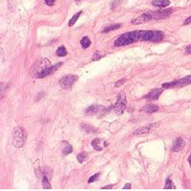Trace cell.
Returning <instances> with one entry per match:
<instances>
[{
  "label": "cell",
  "instance_id": "9a60e30c",
  "mask_svg": "<svg viewBox=\"0 0 191 191\" xmlns=\"http://www.w3.org/2000/svg\"><path fill=\"white\" fill-rule=\"evenodd\" d=\"M152 5L158 8H165L170 5L169 0H153Z\"/></svg>",
  "mask_w": 191,
  "mask_h": 191
},
{
  "label": "cell",
  "instance_id": "484cf974",
  "mask_svg": "<svg viewBox=\"0 0 191 191\" xmlns=\"http://www.w3.org/2000/svg\"><path fill=\"white\" fill-rule=\"evenodd\" d=\"M100 175H101V173H96L95 175L91 176V177L89 178V183H91V182H93L97 181V180H98V178H99V176H100Z\"/></svg>",
  "mask_w": 191,
  "mask_h": 191
},
{
  "label": "cell",
  "instance_id": "9c48e42d",
  "mask_svg": "<svg viewBox=\"0 0 191 191\" xmlns=\"http://www.w3.org/2000/svg\"><path fill=\"white\" fill-rule=\"evenodd\" d=\"M109 109H106L104 107L99 106V105H92L89 108L85 109V113L88 115H95V114H105L108 113Z\"/></svg>",
  "mask_w": 191,
  "mask_h": 191
},
{
  "label": "cell",
  "instance_id": "277c9868",
  "mask_svg": "<svg viewBox=\"0 0 191 191\" xmlns=\"http://www.w3.org/2000/svg\"><path fill=\"white\" fill-rule=\"evenodd\" d=\"M191 84V75L186 76L177 81H173L170 83L162 84V89H171V88H183Z\"/></svg>",
  "mask_w": 191,
  "mask_h": 191
},
{
  "label": "cell",
  "instance_id": "1f68e13d",
  "mask_svg": "<svg viewBox=\"0 0 191 191\" xmlns=\"http://www.w3.org/2000/svg\"><path fill=\"white\" fill-rule=\"evenodd\" d=\"M113 186H112V184H109V186H103L101 189H110V188H113Z\"/></svg>",
  "mask_w": 191,
  "mask_h": 191
},
{
  "label": "cell",
  "instance_id": "4fadbf2b",
  "mask_svg": "<svg viewBox=\"0 0 191 191\" xmlns=\"http://www.w3.org/2000/svg\"><path fill=\"white\" fill-rule=\"evenodd\" d=\"M161 92H162V89H155L151 92H149L147 95H145L144 98H147V99L149 100H157L158 99V97L161 96Z\"/></svg>",
  "mask_w": 191,
  "mask_h": 191
},
{
  "label": "cell",
  "instance_id": "d6986e66",
  "mask_svg": "<svg viewBox=\"0 0 191 191\" xmlns=\"http://www.w3.org/2000/svg\"><path fill=\"white\" fill-rule=\"evenodd\" d=\"M56 54H57V56H59V57H64V56H66L67 55V50H66V48L64 47V46H60L58 49H57V52H56Z\"/></svg>",
  "mask_w": 191,
  "mask_h": 191
},
{
  "label": "cell",
  "instance_id": "4dcf8cb0",
  "mask_svg": "<svg viewBox=\"0 0 191 191\" xmlns=\"http://www.w3.org/2000/svg\"><path fill=\"white\" fill-rule=\"evenodd\" d=\"M131 183H127L126 186H124V187H123V189H131Z\"/></svg>",
  "mask_w": 191,
  "mask_h": 191
},
{
  "label": "cell",
  "instance_id": "52a82bcc",
  "mask_svg": "<svg viewBox=\"0 0 191 191\" xmlns=\"http://www.w3.org/2000/svg\"><path fill=\"white\" fill-rule=\"evenodd\" d=\"M152 19H164V18H167L171 16V14L173 13V10L172 9H165V10H159L156 12H149Z\"/></svg>",
  "mask_w": 191,
  "mask_h": 191
},
{
  "label": "cell",
  "instance_id": "44dd1931",
  "mask_svg": "<svg viewBox=\"0 0 191 191\" xmlns=\"http://www.w3.org/2000/svg\"><path fill=\"white\" fill-rule=\"evenodd\" d=\"M87 158H88V153L85 152H82L77 155V161H79V163H83Z\"/></svg>",
  "mask_w": 191,
  "mask_h": 191
},
{
  "label": "cell",
  "instance_id": "8fae6325",
  "mask_svg": "<svg viewBox=\"0 0 191 191\" xmlns=\"http://www.w3.org/2000/svg\"><path fill=\"white\" fill-rule=\"evenodd\" d=\"M184 146H186V141H184L182 138L178 137L173 143V146H172V152H180L182 151Z\"/></svg>",
  "mask_w": 191,
  "mask_h": 191
},
{
  "label": "cell",
  "instance_id": "603a6c76",
  "mask_svg": "<svg viewBox=\"0 0 191 191\" xmlns=\"http://www.w3.org/2000/svg\"><path fill=\"white\" fill-rule=\"evenodd\" d=\"M176 186H174V183L173 182H172L170 179L168 178L167 180H166V183H165V186H164V189H175Z\"/></svg>",
  "mask_w": 191,
  "mask_h": 191
},
{
  "label": "cell",
  "instance_id": "e0dca14e",
  "mask_svg": "<svg viewBox=\"0 0 191 191\" xmlns=\"http://www.w3.org/2000/svg\"><path fill=\"white\" fill-rule=\"evenodd\" d=\"M163 36H164V35H163V33L161 32V31L157 30L155 32V36H154V39H153V42H158V41L162 40Z\"/></svg>",
  "mask_w": 191,
  "mask_h": 191
},
{
  "label": "cell",
  "instance_id": "8992f818",
  "mask_svg": "<svg viewBox=\"0 0 191 191\" xmlns=\"http://www.w3.org/2000/svg\"><path fill=\"white\" fill-rule=\"evenodd\" d=\"M78 79L79 77L77 75H65L60 79L59 85L61 89H68L78 81Z\"/></svg>",
  "mask_w": 191,
  "mask_h": 191
},
{
  "label": "cell",
  "instance_id": "6da1fadb",
  "mask_svg": "<svg viewBox=\"0 0 191 191\" xmlns=\"http://www.w3.org/2000/svg\"><path fill=\"white\" fill-rule=\"evenodd\" d=\"M142 35H143V30H137V31H133V32L122 34L119 38L114 41V46L121 47V46L132 44L134 42H137L139 40L142 41Z\"/></svg>",
  "mask_w": 191,
  "mask_h": 191
},
{
  "label": "cell",
  "instance_id": "f1b7e54d",
  "mask_svg": "<svg viewBox=\"0 0 191 191\" xmlns=\"http://www.w3.org/2000/svg\"><path fill=\"white\" fill-rule=\"evenodd\" d=\"M189 23H191V16H190L188 18H186V20H184V22H183V25H187V24H189Z\"/></svg>",
  "mask_w": 191,
  "mask_h": 191
},
{
  "label": "cell",
  "instance_id": "ffe728a7",
  "mask_svg": "<svg viewBox=\"0 0 191 191\" xmlns=\"http://www.w3.org/2000/svg\"><path fill=\"white\" fill-rule=\"evenodd\" d=\"M83 14V12L82 11H80L79 12V13H77V14H75V15H74L73 16H72V18H71V19L69 20V23H68V26H73L74 25V24H75L76 23V21L78 20V18L80 17V16H81Z\"/></svg>",
  "mask_w": 191,
  "mask_h": 191
},
{
  "label": "cell",
  "instance_id": "f546056e",
  "mask_svg": "<svg viewBox=\"0 0 191 191\" xmlns=\"http://www.w3.org/2000/svg\"><path fill=\"white\" fill-rule=\"evenodd\" d=\"M186 54H191V45L187 46L186 49Z\"/></svg>",
  "mask_w": 191,
  "mask_h": 191
},
{
  "label": "cell",
  "instance_id": "ba28073f",
  "mask_svg": "<svg viewBox=\"0 0 191 191\" xmlns=\"http://www.w3.org/2000/svg\"><path fill=\"white\" fill-rule=\"evenodd\" d=\"M158 126H159V122H155V123H151V124H147L143 127L137 129V130L134 133V135H140V134H146L152 133Z\"/></svg>",
  "mask_w": 191,
  "mask_h": 191
},
{
  "label": "cell",
  "instance_id": "7402d4cb",
  "mask_svg": "<svg viewBox=\"0 0 191 191\" xmlns=\"http://www.w3.org/2000/svg\"><path fill=\"white\" fill-rule=\"evenodd\" d=\"M120 27H121L120 24H113V25H109V26H108V27H106V28H104L102 32H103V33H108V32H109V31L116 30V29H118V28H120Z\"/></svg>",
  "mask_w": 191,
  "mask_h": 191
},
{
  "label": "cell",
  "instance_id": "3957f363",
  "mask_svg": "<svg viewBox=\"0 0 191 191\" xmlns=\"http://www.w3.org/2000/svg\"><path fill=\"white\" fill-rule=\"evenodd\" d=\"M27 139V134L25 129L18 126L13 131V144L16 148H21L24 146Z\"/></svg>",
  "mask_w": 191,
  "mask_h": 191
},
{
  "label": "cell",
  "instance_id": "4316f807",
  "mask_svg": "<svg viewBox=\"0 0 191 191\" xmlns=\"http://www.w3.org/2000/svg\"><path fill=\"white\" fill-rule=\"evenodd\" d=\"M125 82H126L125 79H121V80H119V81H117V82L115 83V87L118 88V87H120V85H122L123 84H124Z\"/></svg>",
  "mask_w": 191,
  "mask_h": 191
},
{
  "label": "cell",
  "instance_id": "5b68a950",
  "mask_svg": "<svg viewBox=\"0 0 191 191\" xmlns=\"http://www.w3.org/2000/svg\"><path fill=\"white\" fill-rule=\"evenodd\" d=\"M126 107H127L126 96L123 92H121V93L117 96V100H116L114 106H113V109H114L115 113H117L118 115H120L125 112Z\"/></svg>",
  "mask_w": 191,
  "mask_h": 191
},
{
  "label": "cell",
  "instance_id": "83f0119b",
  "mask_svg": "<svg viewBox=\"0 0 191 191\" xmlns=\"http://www.w3.org/2000/svg\"><path fill=\"white\" fill-rule=\"evenodd\" d=\"M44 1H45L46 5H48V6H53L55 4V1H56V0H44Z\"/></svg>",
  "mask_w": 191,
  "mask_h": 191
},
{
  "label": "cell",
  "instance_id": "7a4b0ae2",
  "mask_svg": "<svg viewBox=\"0 0 191 191\" xmlns=\"http://www.w3.org/2000/svg\"><path fill=\"white\" fill-rule=\"evenodd\" d=\"M51 65H52L51 61H49L48 59H46V58L38 59L32 64V66H31L30 73H31V75H32L33 77L40 78V74L43 72L44 70H46L48 67H50Z\"/></svg>",
  "mask_w": 191,
  "mask_h": 191
},
{
  "label": "cell",
  "instance_id": "d6a6232c",
  "mask_svg": "<svg viewBox=\"0 0 191 191\" xmlns=\"http://www.w3.org/2000/svg\"><path fill=\"white\" fill-rule=\"evenodd\" d=\"M188 163H189V165L191 166V153H190V155H189V157H188Z\"/></svg>",
  "mask_w": 191,
  "mask_h": 191
},
{
  "label": "cell",
  "instance_id": "7c38bea8",
  "mask_svg": "<svg viewBox=\"0 0 191 191\" xmlns=\"http://www.w3.org/2000/svg\"><path fill=\"white\" fill-rule=\"evenodd\" d=\"M91 145L96 151H101V150H103V145H104V147L108 146V142L101 138H95L94 140H92Z\"/></svg>",
  "mask_w": 191,
  "mask_h": 191
},
{
  "label": "cell",
  "instance_id": "cb8c5ba5",
  "mask_svg": "<svg viewBox=\"0 0 191 191\" xmlns=\"http://www.w3.org/2000/svg\"><path fill=\"white\" fill-rule=\"evenodd\" d=\"M82 128H83V130H84L85 132H87V133H90V132L94 133V132H95L94 128H92V127L89 126V125H85V124H84V125H82Z\"/></svg>",
  "mask_w": 191,
  "mask_h": 191
},
{
  "label": "cell",
  "instance_id": "30bf717a",
  "mask_svg": "<svg viewBox=\"0 0 191 191\" xmlns=\"http://www.w3.org/2000/svg\"><path fill=\"white\" fill-rule=\"evenodd\" d=\"M149 20H152V16H151L150 13H145V14H142V15L137 16V17L134 18V19L132 20V23L135 24V25H137V24L144 23V22H147Z\"/></svg>",
  "mask_w": 191,
  "mask_h": 191
},
{
  "label": "cell",
  "instance_id": "5bb4252c",
  "mask_svg": "<svg viewBox=\"0 0 191 191\" xmlns=\"http://www.w3.org/2000/svg\"><path fill=\"white\" fill-rule=\"evenodd\" d=\"M141 110L146 113H154L158 110V106H157V105H154V104H149V105H146V106H144L142 109H141Z\"/></svg>",
  "mask_w": 191,
  "mask_h": 191
},
{
  "label": "cell",
  "instance_id": "d4e9b609",
  "mask_svg": "<svg viewBox=\"0 0 191 191\" xmlns=\"http://www.w3.org/2000/svg\"><path fill=\"white\" fill-rule=\"evenodd\" d=\"M102 57H104V54L100 53V52H95L93 54V56H92L91 60L92 61H98V60H100Z\"/></svg>",
  "mask_w": 191,
  "mask_h": 191
},
{
  "label": "cell",
  "instance_id": "ac0fdd59",
  "mask_svg": "<svg viewBox=\"0 0 191 191\" xmlns=\"http://www.w3.org/2000/svg\"><path fill=\"white\" fill-rule=\"evenodd\" d=\"M90 44H91V41L89 39V36H84V38L81 40V45L84 49L89 48L90 46Z\"/></svg>",
  "mask_w": 191,
  "mask_h": 191
},
{
  "label": "cell",
  "instance_id": "2e32d148",
  "mask_svg": "<svg viewBox=\"0 0 191 191\" xmlns=\"http://www.w3.org/2000/svg\"><path fill=\"white\" fill-rule=\"evenodd\" d=\"M72 151H73L72 146L67 142V141H64L63 142V153H64V155H69Z\"/></svg>",
  "mask_w": 191,
  "mask_h": 191
}]
</instances>
